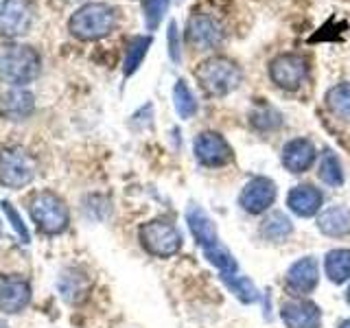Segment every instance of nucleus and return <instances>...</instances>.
Here are the masks:
<instances>
[{"mask_svg": "<svg viewBox=\"0 0 350 328\" xmlns=\"http://www.w3.org/2000/svg\"><path fill=\"white\" fill-rule=\"evenodd\" d=\"M31 302V284L18 276L0 278V311L20 313Z\"/></svg>", "mask_w": 350, "mask_h": 328, "instance_id": "nucleus-15", "label": "nucleus"}, {"mask_svg": "<svg viewBox=\"0 0 350 328\" xmlns=\"http://www.w3.org/2000/svg\"><path fill=\"white\" fill-rule=\"evenodd\" d=\"M178 3H182V0H178Z\"/></svg>", "mask_w": 350, "mask_h": 328, "instance_id": "nucleus-36", "label": "nucleus"}, {"mask_svg": "<svg viewBox=\"0 0 350 328\" xmlns=\"http://www.w3.org/2000/svg\"><path fill=\"white\" fill-rule=\"evenodd\" d=\"M140 243L151 256L171 258L182 249V232L167 219H153V221L140 226L138 230Z\"/></svg>", "mask_w": 350, "mask_h": 328, "instance_id": "nucleus-3", "label": "nucleus"}, {"mask_svg": "<svg viewBox=\"0 0 350 328\" xmlns=\"http://www.w3.org/2000/svg\"><path fill=\"white\" fill-rule=\"evenodd\" d=\"M324 271L333 284H344L350 280V249H331L324 256Z\"/></svg>", "mask_w": 350, "mask_h": 328, "instance_id": "nucleus-19", "label": "nucleus"}, {"mask_svg": "<svg viewBox=\"0 0 350 328\" xmlns=\"http://www.w3.org/2000/svg\"><path fill=\"white\" fill-rule=\"evenodd\" d=\"M3 109L11 118H25L33 109V96L25 90H11L3 98Z\"/></svg>", "mask_w": 350, "mask_h": 328, "instance_id": "nucleus-28", "label": "nucleus"}, {"mask_svg": "<svg viewBox=\"0 0 350 328\" xmlns=\"http://www.w3.org/2000/svg\"><path fill=\"white\" fill-rule=\"evenodd\" d=\"M193 151L200 164L211 169L226 167L234 158V151L230 147V142L219 131H202L193 142Z\"/></svg>", "mask_w": 350, "mask_h": 328, "instance_id": "nucleus-9", "label": "nucleus"}, {"mask_svg": "<svg viewBox=\"0 0 350 328\" xmlns=\"http://www.w3.org/2000/svg\"><path fill=\"white\" fill-rule=\"evenodd\" d=\"M339 328H350V320H344L342 324H339Z\"/></svg>", "mask_w": 350, "mask_h": 328, "instance_id": "nucleus-33", "label": "nucleus"}, {"mask_svg": "<svg viewBox=\"0 0 350 328\" xmlns=\"http://www.w3.org/2000/svg\"><path fill=\"white\" fill-rule=\"evenodd\" d=\"M36 11L31 0H5L0 5V36L18 38L29 33Z\"/></svg>", "mask_w": 350, "mask_h": 328, "instance_id": "nucleus-12", "label": "nucleus"}, {"mask_svg": "<svg viewBox=\"0 0 350 328\" xmlns=\"http://www.w3.org/2000/svg\"><path fill=\"white\" fill-rule=\"evenodd\" d=\"M204 256H206L208 262H211V265H215L219 269V273H221V276L239 273V265H237V260L232 256V251H230L224 243H217L213 247L204 249Z\"/></svg>", "mask_w": 350, "mask_h": 328, "instance_id": "nucleus-25", "label": "nucleus"}, {"mask_svg": "<svg viewBox=\"0 0 350 328\" xmlns=\"http://www.w3.org/2000/svg\"><path fill=\"white\" fill-rule=\"evenodd\" d=\"M276 195H278V191H276L273 180L265 178V175H256V178H252L243 186V191L239 195V204L245 213L260 215V213H267L273 206Z\"/></svg>", "mask_w": 350, "mask_h": 328, "instance_id": "nucleus-11", "label": "nucleus"}, {"mask_svg": "<svg viewBox=\"0 0 350 328\" xmlns=\"http://www.w3.org/2000/svg\"><path fill=\"white\" fill-rule=\"evenodd\" d=\"M116 9L107 3H88L79 7L68 20V29L77 40L94 42L114 31L116 27Z\"/></svg>", "mask_w": 350, "mask_h": 328, "instance_id": "nucleus-2", "label": "nucleus"}, {"mask_svg": "<svg viewBox=\"0 0 350 328\" xmlns=\"http://www.w3.org/2000/svg\"><path fill=\"white\" fill-rule=\"evenodd\" d=\"M38 175V162L22 147H7L0 151V184L7 189H22Z\"/></svg>", "mask_w": 350, "mask_h": 328, "instance_id": "nucleus-6", "label": "nucleus"}, {"mask_svg": "<svg viewBox=\"0 0 350 328\" xmlns=\"http://www.w3.org/2000/svg\"><path fill=\"white\" fill-rule=\"evenodd\" d=\"M250 120H252V125H254L256 129H260V131H271V129L280 127L282 116L273 107L262 105V107L256 109V112H252Z\"/></svg>", "mask_w": 350, "mask_h": 328, "instance_id": "nucleus-30", "label": "nucleus"}, {"mask_svg": "<svg viewBox=\"0 0 350 328\" xmlns=\"http://www.w3.org/2000/svg\"><path fill=\"white\" fill-rule=\"evenodd\" d=\"M322 191L311 184H298L293 186L287 195V206L293 215L298 217H315L322 208Z\"/></svg>", "mask_w": 350, "mask_h": 328, "instance_id": "nucleus-17", "label": "nucleus"}, {"mask_svg": "<svg viewBox=\"0 0 350 328\" xmlns=\"http://www.w3.org/2000/svg\"><path fill=\"white\" fill-rule=\"evenodd\" d=\"M31 217L44 234H62L70 223V215L64 200L51 191H42L33 197Z\"/></svg>", "mask_w": 350, "mask_h": 328, "instance_id": "nucleus-5", "label": "nucleus"}, {"mask_svg": "<svg viewBox=\"0 0 350 328\" xmlns=\"http://www.w3.org/2000/svg\"><path fill=\"white\" fill-rule=\"evenodd\" d=\"M88 289V280L83 273L77 271H64L59 278V293L66 302H79Z\"/></svg>", "mask_w": 350, "mask_h": 328, "instance_id": "nucleus-24", "label": "nucleus"}, {"mask_svg": "<svg viewBox=\"0 0 350 328\" xmlns=\"http://www.w3.org/2000/svg\"><path fill=\"white\" fill-rule=\"evenodd\" d=\"M317 282H320V262L313 256L298 258L284 273V289L293 298H304V295L313 293Z\"/></svg>", "mask_w": 350, "mask_h": 328, "instance_id": "nucleus-10", "label": "nucleus"}, {"mask_svg": "<svg viewBox=\"0 0 350 328\" xmlns=\"http://www.w3.org/2000/svg\"><path fill=\"white\" fill-rule=\"evenodd\" d=\"M186 223H189V230L195 238V243L202 249H208L217 243H221L217 234V226L213 223V219L208 217V213L202 206H189L186 210Z\"/></svg>", "mask_w": 350, "mask_h": 328, "instance_id": "nucleus-16", "label": "nucleus"}, {"mask_svg": "<svg viewBox=\"0 0 350 328\" xmlns=\"http://www.w3.org/2000/svg\"><path fill=\"white\" fill-rule=\"evenodd\" d=\"M226 31L221 22L208 14H193L186 22V42L195 51H211L224 44Z\"/></svg>", "mask_w": 350, "mask_h": 328, "instance_id": "nucleus-8", "label": "nucleus"}, {"mask_svg": "<svg viewBox=\"0 0 350 328\" xmlns=\"http://www.w3.org/2000/svg\"><path fill=\"white\" fill-rule=\"evenodd\" d=\"M293 232L291 219L284 213H271L260 226V234L265 236L271 243H282L284 238H289Z\"/></svg>", "mask_w": 350, "mask_h": 328, "instance_id": "nucleus-21", "label": "nucleus"}, {"mask_svg": "<svg viewBox=\"0 0 350 328\" xmlns=\"http://www.w3.org/2000/svg\"><path fill=\"white\" fill-rule=\"evenodd\" d=\"M221 280L228 284V289L232 291L237 298L243 302V304H254L258 302L260 293L254 287V282L245 276H239V273H230V276H221Z\"/></svg>", "mask_w": 350, "mask_h": 328, "instance_id": "nucleus-27", "label": "nucleus"}, {"mask_svg": "<svg viewBox=\"0 0 350 328\" xmlns=\"http://www.w3.org/2000/svg\"><path fill=\"white\" fill-rule=\"evenodd\" d=\"M173 105H175V112H178V116L184 118V120L193 118L195 112H197V98L193 96L191 87L186 85L184 79L175 81V87H173Z\"/></svg>", "mask_w": 350, "mask_h": 328, "instance_id": "nucleus-26", "label": "nucleus"}, {"mask_svg": "<svg viewBox=\"0 0 350 328\" xmlns=\"http://www.w3.org/2000/svg\"><path fill=\"white\" fill-rule=\"evenodd\" d=\"M3 206V210H5V215L9 217V221H11V226H14V230L20 234V238H22V243H29L31 241V236H29V230L25 228V223H22V219H20V215L11 208V204L9 202H3L0 204Z\"/></svg>", "mask_w": 350, "mask_h": 328, "instance_id": "nucleus-32", "label": "nucleus"}, {"mask_svg": "<svg viewBox=\"0 0 350 328\" xmlns=\"http://www.w3.org/2000/svg\"><path fill=\"white\" fill-rule=\"evenodd\" d=\"M317 178H320L326 186H333V189L344 184V169H342V162H339L335 151L324 149L322 158H320V167H317Z\"/></svg>", "mask_w": 350, "mask_h": 328, "instance_id": "nucleus-22", "label": "nucleus"}, {"mask_svg": "<svg viewBox=\"0 0 350 328\" xmlns=\"http://www.w3.org/2000/svg\"><path fill=\"white\" fill-rule=\"evenodd\" d=\"M346 302L350 304V287H348V291H346Z\"/></svg>", "mask_w": 350, "mask_h": 328, "instance_id": "nucleus-34", "label": "nucleus"}, {"mask_svg": "<svg viewBox=\"0 0 350 328\" xmlns=\"http://www.w3.org/2000/svg\"><path fill=\"white\" fill-rule=\"evenodd\" d=\"M309 77V62L298 53H282L269 64V79L280 90H298Z\"/></svg>", "mask_w": 350, "mask_h": 328, "instance_id": "nucleus-7", "label": "nucleus"}, {"mask_svg": "<svg viewBox=\"0 0 350 328\" xmlns=\"http://www.w3.org/2000/svg\"><path fill=\"white\" fill-rule=\"evenodd\" d=\"M167 38H169V55L175 64L182 62V42H180V31L175 22H169V31H167Z\"/></svg>", "mask_w": 350, "mask_h": 328, "instance_id": "nucleus-31", "label": "nucleus"}, {"mask_svg": "<svg viewBox=\"0 0 350 328\" xmlns=\"http://www.w3.org/2000/svg\"><path fill=\"white\" fill-rule=\"evenodd\" d=\"M315 158H317V151L313 147V142L306 138L289 140L287 145L282 147V156H280L284 169L295 175L309 171L315 164Z\"/></svg>", "mask_w": 350, "mask_h": 328, "instance_id": "nucleus-14", "label": "nucleus"}, {"mask_svg": "<svg viewBox=\"0 0 350 328\" xmlns=\"http://www.w3.org/2000/svg\"><path fill=\"white\" fill-rule=\"evenodd\" d=\"M195 79L208 96H226L243 81V70L226 55H213L195 68Z\"/></svg>", "mask_w": 350, "mask_h": 328, "instance_id": "nucleus-1", "label": "nucleus"}, {"mask_svg": "<svg viewBox=\"0 0 350 328\" xmlns=\"http://www.w3.org/2000/svg\"><path fill=\"white\" fill-rule=\"evenodd\" d=\"M326 105L331 114L350 123V83H337L326 92Z\"/></svg>", "mask_w": 350, "mask_h": 328, "instance_id": "nucleus-23", "label": "nucleus"}, {"mask_svg": "<svg viewBox=\"0 0 350 328\" xmlns=\"http://www.w3.org/2000/svg\"><path fill=\"white\" fill-rule=\"evenodd\" d=\"M171 7V0H142V18L149 31H156L160 27L162 18L167 16Z\"/></svg>", "mask_w": 350, "mask_h": 328, "instance_id": "nucleus-29", "label": "nucleus"}, {"mask_svg": "<svg viewBox=\"0 0 350 328\" xmlns=\"http://www.w3.org/2000/svg\"><path fill=\"white\" fill-rule=\"evenodd\" d=\"M40 72V55L31 46H11L0 53V77L7 83L27 85Z\"/></svg>", "mask_w": 350, "mask_h": 328, "instance_id": "nucleus-4", "label": "nucleus"}, {"mask_svg": "<svg viewBox=\"0 0 350 328\" xmlns=\"http://www.w3.org/2000/svg\"><path fill=\"white\" fill-rule=\"evenodd\" d=\"M0 328H9L7 324H3V322H0Z\"/></svg>", "mask_w": 350, "mask_h": 328, "instance_id": "nucleus-35", "label": "nucleus"}, {"mask_svg": "<svg viewBox=\"0 0 350 328\" xmlns=\"http://www.w3.org/2000/svg\"><path fill=\"white\" fill-rule=\"evenodd\" d=\"M153 38L151 36H134L125 46V59H123V74L125 77H131L138 68L142 59L147 57L149 53V46H151Z\"/></svg>", "mask_w": 350, "mask_h": 328, "instance_id": "nucleus-20", "label": "nucleus"}, {"mask_svg": "<svg viewBox=\"0 0 350 328\" xmlns=\"http://www.w3.org/2000/svg\"><path fill=\"white\" fill-rule=\"evenodd\" d=\"M280 320L287 328H320L322 311L311 300L293 298L280 306Z\"/></svg>", "mask_w": 350, "mask_h": 328, "instance_id": "nucleus-13", "label": "nucleus"}, {"mask_svg": "<svg viewBox=\"0 0 350 328\" xmlns=\"http://www.w3.org/2000/svg\"><path fill=\"white\" fill-rule=\"evenodd\" d=\"M317 230L331 238H342L350 234V208L331 206L317 215Z\"/></svg>", "mask_w": 350, "mask_h": 328, "instance_id": "nucleus-18", "label": "nucleus"}]
</instances>
